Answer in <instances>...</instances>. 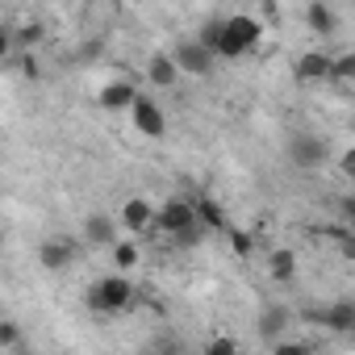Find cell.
Masks as SVG:
<instances>
[{"label":"cell","mask_w":355,"mask_h":355,"mask_svg":"<svg viewBox=\"0 0 355 355\" xmlns=\"http://www.w3.org/2000/svg\"><path fill=\"white\" fill-rule=\"evenodd\" d=\"M330 84H355V51H347V55H334Z\"/></svg>","instance_id":"18"},{"label":"cell","mask_w":355,"mask_h":355,"mask_svg":"<svg viewBox=\"0 0 355 355\" xmlns=\"http://www.w3.org/2000/svg\"><path fill=\"white\" fill-rule=\"evenodd\" d=\"M343 214H347V218H351V226H355V201H347V205H343Z\"/></svg>","instance_id":"28"},{"label":"cell","mask_w":355,"mask_h":355,"mask_svg":"<svg viewBox=\"0 0 355 355\" xmlns=\"http://www.w3.org/2000/svg\"><path fill=\"white\" fill-rule=\"evenodd\" d=\"M268 276H272V280H280V284H284V280H293V276H297V255H293V251H284V247H280V251H272V255H268Z\"/></svg>","instance_id":"15"},{"label":"cell","mask_w":355,"mask_h":355,"mask_svg":"<svg viewBox=\"0 0 355 355\" xmlns=\"http://www.w3.org/2000/svg\"><path fill=\"white\" fill-rule=\"evenodd\" d=\"M117 222H121L130 234H142V230H150V226H155V209H150V201H142V197H130V201L121 205Z\"/></svg>","instance_id":"9"},{"label":"cell","mask_w":355,"mask_h":355,"mask_svg":"<svg viewBox=\"0 0 355 355\" xmlns=\"http://www.w3.org/2000/svg\"><path fill=\"white\" fill-rule=\"evenodd\" d=\"M171 55H175V63H180V71H189V76H209V71H214V59H218V55H214L201 38L180 42Z\"/></svg>","instance_id":"4"},{"label":"cell","mask_w":355,"mask_h":355,"mask_svg":"<svg viewBox=\"0 0 355 355\" xmlns=\"http://www.w3.org/2000/svg\"><path fill=\"white\" fill-rule=\"evenodd\" d=\"M117 226H121V222H113V218H105V214H92V218L84 222V239H88L92 247H109V243L117 239Z\"/></svg>","instance_id":"12"},{"label":"cell","mask_w":355,"mask_h":355,"mask_svg":"<svg viewBox=\"0 0 355 355\" xmlns=\"http://www.w3.org/2000/svg\"><path fill=\"white\" fill-rule=\"evenodd\" d=\"M71 259H76V247H71L67 239H46V243L38 247V263H42L46 272H63V268H71Z\"/></svg>","instance_id":"10"},{"label":"cell","mask_w":355,"mask_h":355,"mask_svg":"<svg viewBox=\"0 0 355 355\" xmlns=\"http://www.w3.org/2000/svg\"><path fill=\"white\" fill-rule=\"evenodd\" d=\"M322 322L330 326V330H355V305H330L326 313H322Z\"/></svg>","instance_id":"17"},{"label":"cell","mask_w":355,"mask_h":355,"mask_svg":"<svg viewBox=\"0 0 355 355\" xmlns=\"http://www.w3.org/2000/svg\"><path fill=\"white\" fill-rule=\"evenodd\" d=\"M197 38H201V42H205V46H209V51L218 55V46H222V21H209V26H205V30H201Z\"/></svg>","instance_id":"24"},{"label":"cell","mask_w":355,"mask_h":355,"mask_svg":"<svg viewBox=\"0 0 355 355\" xmlns=\"http://www.w3.org/2000/svg\"><path fill=\"white\" fill-rule=\"evenodd\" d=\"M288 150H293V163H297V167H305V171L322 167V163H326V155H330L326 138H318V134H297Z\"/></svg>","instance_id":"6"},{"label":"cell","mask_w":355,"mask_h":355,"mask_svg":"<svg viewBox=\"0 0 355 355\" xmlns=\"http://www.w3.org/2000/svg\"><path fill=\"white\" fill-rule=\"evenodd\" d=\"M134 101H138V88L130 80H113V84L101 88V109L105 113H130Z\"/></svg>","instance_id":"8"},{"label":"cell","mask_w":355,"mask_h":355,"mask_svg":"<svg viewBox=\"0 0 355 355\" xmlns=\"http://www.w3.org/2000/svg\"><path fill=\"white\" fill-rule=\"evenodd\" d=\"M193 201H197V218H201V226H205V230H230L226 209H222L214 197H193Z\"/></svg>","instance_id":"13"},{"label":"cell","mask_w":355,"mask_h":355,"mask_svg":"<svg viewBox=\"0 0 355 355\" xmlns=\"http://www.w3.org/2000/svg\"><path fill=\"white\" fill-rule=\"evenodd\" d=\"M130 117H134V130H138V134H146V138H163V134H167V113H163L150 96H142V92H138V101H134Z\"/></svg>","instance_id":"5"},{"label":"cell","mask_w":355,"mask_h":355,"mask_svg":"<svg viewBox=\"0 0 355 355\" xmlns=\"http://www.w3.org/2000/svg\"><path fill=\"white\" fill-rule=\"evenodd\" d=\"M130 305H134V280H125V272L101 276L88 284V309L92 313H121Z\"/></svg>","instance_id":"1"},{"label":"cell","mask_w":355,"mask_h":355,"mask_svg":"<svg viewBox=\"0 0 355 355\" xmlns=\"http://www.w3.org/2000/svg\"><path fill=\"white\" fill-rule=\"evenodd\" d=\"M259 38H263V26H259L255 17H247V13L226 17V21H222V46H218V59H239V55L255 51Z\"/></svg>","instance_id":"2"},{"label":"cell","mask_w":355,"mask_h":355,"mask_svg":"<svg viewBox=\"0 0 355 355\" xmlns=\"http://www.w3.org/2000/svg\"><path fill=\"white\" fill-rule=\"evenodd\" d=\"M146 80H150L155 88H171L175 80H180V63H175V55H150Z\"/></svg>","instance_id":"11"},{"label":"cell","mask_w":355,"mask_h":355,"mask_svg":"<svg viewBox=\"0 0 355 355\" xmlns=\"http://www.w3.org/2000/svg\"><path fill=\"white\" fill-rule=\"evenodd\" d=\"M284 326H288V313H284L280 305H272V309H263V313H259V334H263V338H272V343H276V338L284 334Z\"/></svg>","instance_id":"16"},{"label":"cell","mask_w":355,"mask_h":355,"mask_svg":"<svg viewBox=\"0 0 355 355\" xmlns=\"http://www.w3.org/2000/svg\"><path fill=\"white\" fill-rule=\"evenodd\" d=\"M201 218H197V201H184V197H171V201H163L159 209H155V230H163L167 239H175V234H184L189 226H197Z\"/></svg>","instance_id":"3"},{"label":"cell","mask_w":355,"mask_h":355,"mask_svg":"<svg viewBox=\"0 0 355 355\" xmlns=\"http://www.w3.org/2000/svg\"><path fill=\"white\" fill-rule=\"evenodd\" d=\"M21 76H26V80H38V63H34L30 51H21Z\"/></svg>","instance_id":"27"},{"label":"cell","mask_w":355,"mask_h":355,"mask_svg":"<svg viewBox=\"0 0 355 355\" xmlns=\"http://www.w3.org/2000/svg\"><path fill=\"white\" fill-rule=\"evenodd\" d=\"M326 234H330V243H334V251H338L343 259H355V230H347V226H330Z\"/></svg>","instance_id":"19"},{"label":"cell","mask_w":355,"mask_h":355,"mask_svg":"<svg viewBox=\"0 0 355 355\" xmlns=\"http://www.w3.org/2000/svg\"><path fill=\"white\" fill-rule=\"evenodd\" d=\"M226 239H230V247H234V255H243V259H251V251H255V239L247 234V230H226Z\"/></svg>","instance_id":"20"},{"label":"cell","mask_w":355,"mask_h":355,"mask_svg":"<svg viewBox=\"0 0 355 355\" xmlns=\"http://www.w3.org/2000/svg\"><path fill=\"white\" fill-rule=\"evenodd\" d=\"M338 171H343V175H347V180H351V184H355V146H351V150H343V155H338Z\"/></svg>","instance_id":"25"},{"label":"cell","mask_w":355,"mask_h":355,"mask_svg":"<svg viewBox=\"0 0 355 355\" xmlns=\"http://www.w3.org/2000/svg\"><path fill=\"white\" fill-rule=\"evenodd\" d=\"M230 351H239V343H234V338H214V343L205 347V355H230Z\"/></svg>","instance_id":"26"},{"label":"cell","mask_w":355,"mask_h":355,"mask_svg":"<svg viewBox=\"0 0 355 355\" xmlns=\"http://www.w3.org/2000/svg\"><path fill=\"white\" fill-rule=\"evenodd\" d=\"M305 21H309V30H313V34H322V38H326V34H334V9L326 5V0H313V5L305 9Z\"/></svg>","instance_id":"14"},{"label":"cell","mask_w":355,"mask_h":355,"mask_svg":"<svg viewBox=\"0 0 355 355\" xmlns=\"http://www.w3.org/2000/svg\"><path fill=\"white\" fill-rule=\"evenodd\" d=\"M17 343H21V334H17V322H0V355L17 351Z\"/></svg>","instance_id":"22"},{"label":"cell","mask_w":355,"mask_h":355,"mask_svg":"<svg viewBox=\"0 0 355 355\" xmlns=\"http://www.w3.org/2000/svg\"><path fill=\"white\" fill-rule=\"evenodd\" d=\"M113 263H117V272H130L138 263V247L134 243H117L113 247Z\"/></svg>","instance_id":"21"},{"label":"cell","mask_w":355,"mask_h":355,"mask_svg":"<svg viewBox=\"0 0 355 355\" xmlns=\"http://www.w3.org/2000/svg\"><path fill=\"white\" fill-rule=\"evenodd\" d=\"M17 42H21V51L38 46V42H42V26H38V21H34V26H21V30H17Z\"/></svg>","instance_id":"23"},{"label":"cell","mask_w":355,"mask_h":355,"mask_svg":"<svg viewBox=\"0 0 355 355\" xmlns=\"http://www.w3.org/2000/svg\"><path fill=\"white\" fill-rule=\"evenodd\" d=\"M330 67H334V59H330L326 51H305V55L297 59L293 76H297L301 84H330Z\"/></svg>","instance_id":"7"}]
</instances>
